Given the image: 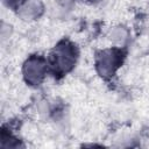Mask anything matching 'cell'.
<instances>
[{"label":"cell","mask_w":149,"mask_h":149,"mask_svg":"<svg viewBox=\"0 0 149 149\" xmlns=\"http://www.w3.org/2000/svg\"><path fill=\"white\" fill-rule=\"evenodd\" d=\"M76 61V52L68 43L59 44L54 51V64L61 71H68Z\"/></svg>","instance_id":"obj_1"},{"label":"cell","mask_w":149,"mask_h":149,"mask_svg":"<svg viewBox=\"0 0 149 149\" xmlns=\"http://www.w3.org/2000/svg\"><path fill=\"white\" fill-rule=\"evenodd\" d=\"M45 73V65L38 58H30L24 63L23 76L30 84H38Z\"/></svg>","instance_id":"obj_2"},{"label":"cell","mask_w":149,"mask_h":149,"mask_svg":"<svg viewBox=\"0 0 149 149\" xmlns=\"http://www.w3.org/2000/svg\"><path fill=\"white\" fill-rule=\"evenodd\" d=\"M118 66V56L114 51L107 50L99 55L97 61L98 72L104 77H109L114 73Z\"/></svg>","instance_id":"obj_3"},{"label":"cell","mask_w":149,"mask_h":149,"mask_svg":"<svg viewBox=\"0 0 149 149\" xmlns=\"http://www.w3.org/2000/svg\"><path fill=\"white\" fill-rule=\"evenodd\" d=\"M42 3L40 0H26L19 8V16L23 20H34L42 13Z\"/></svg>","instance_id":"obj_4"},{"label":"cell","mask_w":149,"mask_h":149,"mask_svg":"<svg viewBox=\"0 0 149 149\" xmlns=\"http://www.w3.org/2000/svg\"><path fill=\"white\" fill-rule=\"evenodd\" d=\"M111 41L116 45H123L128 38V31L123 27H115L109 33Z\"/></svg>","instance_id":"obj_5"},{"label":"cell","mask_w":149,"mask_h":149,"mask_svg":"<svg viewBox=\"0 0 149 149\" xmlns=\"http://www.w3.org/2000/svg\"><path fill=\"white\" fill-rule=\"evenodd\" d=\"M8 1H10V2H15V1H17V0H8Z\"/></svg>","instance_id":"obj_6"}]
</instances>
